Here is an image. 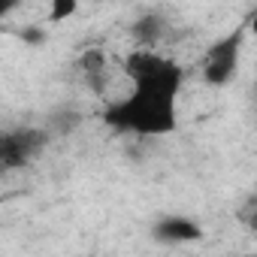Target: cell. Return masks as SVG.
Here are the masks:
<instances>
[{"instance_id":"cell-1","label":"cell","mask_w":257,"mask_h":257,"mask_svg":"<svg viewBox=\"0 0 257 257\" xmlns=\"http://www.w3.org/2000/svg\"><path fill=\"white\" fill-rule=\"evenodd\" d=\"M103 121L115 131L137 134V137H167L176 131L179 112L176 97L155 94V91H131V97L109 103L103 112Z\"/></svg>"},{"instance_id":"cell-2","label":"cell","mask_w":257,"mask_h":257,"mask_svg":"<svg viewBox=\"0 0 257 257\" xmlns=\"http://www.w3.org/2000/svg\"><path fill=\"white\" fill-rule=\"evenodd\" d=\"M124 73L134 82L137 91H155V94H167V97H179L182 82H185L182 67L152 49H137L127 55Z\"/></svg>"},{"instance_id":"cell-3","label":"cell","mask_w":257,"mask_h":257,"mask_svg":"<svg viewBox=\"0 0 257 257\" xmlns=\"http://www.w3.org/2000/svg\"><path fill=\"white\" fill-rule=\"evenodd\" d=\"M242 37H245V28H236L227 37H221L218 43H212V49L206 52V58H203V79L212 88H224L227 82H233V76L239 70Z\"/></svg>"},{"instance_id":"cell-4","label":"cell","mask_w":257,"mask_h":257,"mask_svg":"<svg viewBox=\"0 0 257 257\" xmlns=\"http://www.w3.org/2000/svg\"><path fill=\"white\" fill-rule=\"evenodd\" d=\"M46 143H49V134L40 131V127H16V131H7L0 137V164L7 170L28 167L34 158L43 155Z\"/></svg>"},{"instance_id":"cell-5","label":"cell","mask_w":257,"mask_h":257,"mask_svg":"<svg viewBox=\"0 0 257 257\" xmlns=\"http://www.w3.org/2000/svg\"><path fill=\"white\" fill-rule=\"evenodd\" d=\"M152 236L164 245H188V242H197L203 236V227L185 215H164L155 221Z\"/></svg>"},{"instance_id":"cell-6","label":"cell","mask_w":257,"mask_h":257,"mask_svg":"<svg viewBox=\"0 0 257 257\" xmlns=\"http://www.w3.org/2000/svg\"><path fill=\"white\" fill-rule=\"evenodd\" d=\"M134 34H137V40H140V49H152V46L161 40L164 25H158V19H143V22L134 28Z\"/></svg>"},{"instance_id":"cell-7","label":"cell","mask_w":257,"mask_h":257,"mask_svg":"<svg viewBox=\"0 0 257 257\" xmlns=\"http://www.w3.org/2000/svg\"><path fill=\"white\" fill-rule=\"evenodd\" d=\"M79 64H82V73H85L94 85H97V79L106 73V58H103V52H100V49H88V52L82 55V61H79Z\"/></svg>"},{"instance_id":"cell-8","label":"cell","mask_w":257,"mask_h":257,"mask_svg":"<svg viewBox=\"0 0 257 257\" xmlns=\"http://www.w3.org/2000/svg\"><path fill=\"white\" fill-rule=\"evenodd\" d=\"M76 10H79L76 0H55V4L49 7V22H52V25H58V22H64V19L76 16Z\"/></svg>"},{"instance_id":"cell-9","label":"cell","mask_w":257,"mask_h":257,"mask_svg":"<svg viewBox=\"0 0 257 257\" xmlns=\"http://www.w3.org/2000/svg\"><path fill=\"white\" fill-rule=\"evenodd\" d=\"M22 40L31 43V46H40V43L46 40V34H43L40 28H25V31H22Z\"/></svg>"},{"instance_id":"cell-10","label":"cell","mask_w":257,"mask_h":257,"mask_svg":"<svg viewBox=\"0 0 257 257\" xmlns=\"http://www.w3.org/2000/svg\"><path fill=\"white\" fill-rule=\"evenodd\" d=\"M248 224H251V230L257 233V212H251V218H248Z\"/></svg>"},{"instance_id":"cell-11","label":"cell","mask_w":257,"mask_h":257,"mask_svg":"<svg viewBox=\"0 0 257 257\" xmlns=\"http://www.w3.org/2000/svg\"><path fill=\"white\" fill-rule=\"evenodd\" d=\"M251 31H254V34H257V16H254V22H251Z\"/></svg>"},{"instance_id":"cell-12","label":"cell","mask_w":257,"mask_h":257,"mask_svg":"<svg viewBox=\"0 0 257 257\" xmlns=\"http://www.w3.org/2000/svg\"><path fill=\"white\" fill-rule=\"evenodd\" d=\"M242 257H257V254H242Z\"/></svg>"}]
</instances>
